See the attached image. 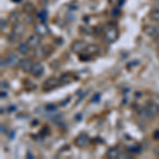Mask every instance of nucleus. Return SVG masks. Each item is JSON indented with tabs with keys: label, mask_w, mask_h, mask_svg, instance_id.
<instances>
[{
	"label": "nucleus",
	"mask_w": 159,
	"mask_h": 159,
	"mask_svg": "<svg viewBox=\"0 0 159 159\" xmlns=\"http://www.w3.org/2000/svg\"><path fill=\"white\" fill-rule=\"evenodd\" d=\"M119 37V31H118L115 27H110L106 30L104 35V39L106 43H115Z\"/></svg>",
	"instance_id": "f257e3e1"
},
{
	"label": "nucleus",
	"mask_w": 159,
	"mask_h": 159,
	"mask_svg": "<svg viewBox=\"0 0 159 159\" xmlns=\"http://www.w3.org/2000/svg\"><path fill=\"white\" fill-rule=\"evenodd\" d=\"M61 81L58 79L54 78V76H51V78L47 79L43 84V89L45 91H50L52 89H55L60 86Z\"/></svg>",
	"instance_id": "f03ea898"
},
{
	"label": "nucleus",
	"mask_w": 159,
	"mask_h": 159,
	"mask_svg": "<svg viewBox=\"0 0 159 159\" xmlns=\"http://www.w3.org/2000/svg\"><path fill=\"white\" fill-rule=\"evenodd\" d=\"M87 48V43L84 40H75L71 45V50L74 53H83Z\"/></svg>",
	"instance_id": "7ed1b4c3"
},
{
	"label": "nucleus",
	"mask_w": 159,
	"mask_h": 159,
	"mask_svg": "<svg viewBox=\"0 0 159 159\" xmlns=\"http://www.w3.org/2000/svg\"><path fill=\"white\" fill-rule=\"evenodd\" d=\"M74 143H75L76 147H79V148H85L89 143V137L85 133L80 134L78 137L75 138V140H74Z\"/></svg>",
	"instance_id": "20e7f679"
},
{
	"label": "nucleus",
	"mask_w": 159,
	"mask_h": 159,
	"mask_svg": "<svg viewBox=\"0 0 159 159\" xmlns=\"http://www.w3.org/2000/svg\"><path fill=\"white\" fill-rule=\"evenodd\" d=\"M34 31L36 34H38L39 36H46V35L49 34V28L47 27L45 24L40 22V24H36L34 25Z\"/></svg>",
	"instance_id": "39448f33"
},
{
	"label": "nucleus",
	"mask_w": 159,
	"mask_h": 159,
	"mask_svg": "<svg viewBox=\"0 0 159 159\" xmlns=\"http://www.w3.org/2000/svg\"><path fill=\"white\" fill-rule=\"evenodd\" d=\"M7 61L10 66L12 67H16L20 64V58L19 56L14 52H9L7 53Z\"/></svg>",
	"instance_id": "423d86ee"
},
{
	"label": "nucleus",
	"mask_w": 159,
	"mask_h": 159,
	"mask_svg": "<svg viewBox=\"0 0 159 159\" xmlns=\"http://www.w3.org/2000/svg\"><path fill=\"white\" fill-rule=\"evenodd\" d=\"M28 45L31 49H36L38 46L40 45V38H39V35L38 34H32L30 35L29 38L27 40Z\"/></svg>",
	"instance_id": "0eeeda50"
},
{
	"label": "nucleus",
	"mask_w": 159,
	"mask_h": 159,
	"mask_svg": "<svg viewBox=\"0 0 159 159\" xmlns=\"http://www.w3.org/2000/svg\"><path fill=\"white\" fill-rule=\"evenodd\" d=\"M43 71H45V68H43V66L40 63L33 64L32 69H31V73H32L33 76H35V78H40L43 74Z\"/></svg>",
	"instance_id": "6e6552de"
},
{
	"label": "nucleus",
	"mask_w": 159,
	"mask_h": 159,
	"mask_svg": "<svg viewBox=\"0 0 159 159\" xmlns=\"http://www.w3.org/2000/svg\"><path fill=\"white\" fill-rule=\"evenodd\" d=\"M19 66H20V68H21V70L25 71V72H31L33 64L30 58H24V60L20 61Z\"/></svg>",
	"instance_id": "1a4fd4ad"
},
{
	"label": "nucleus",
	"mask_w": 159,
	"mask_h": 159,
	"mask_svg": "<svg viewBox=\"0 0 159 159\" xmlns=\"http://www.w3.org/2000/svg\"><path fill=\"white\" fill-rule=\"evenodd\" d=\"M144 32H145V34L151 37H156L159 35V29L154 27V25H147V27L144 28Z\"/></svg>",
	"instance_id": "9d476101"
},
{
	"label": "nucleus",
	"mask_w": 159,
	"mask_h": 159,
	"mask_svg": "<svg viewBox=\"0 0 159 159\" xmlns=\"http://www.w3.org/2000/svg\"><path fill=\"white\" fill-rule=\"evenodd\" d=\"M147 109L150 112L151 117H154L159 114V105H157L156 103H148L147 105Z\"/></svg>",
	"instance_id": "9b49d317"
},
{
	"label": "nucleus",
	"mask_w": 159,
	"mask_h": 159,
	"mask_svg": "<svg viewBox=\"0 0 159 159\" xmlns=\"http://www.w3.org/2000/svg\"><path fill=\"white\" fill-rule=\"evenodd\" d=\"M73 80H74L73 74L70 72H66V73L61 74L60 78L61 83H63V84H70L71 82H73Z\"/></svg>",
	"instance_id": "f8f14e48"
},
{
	"label": "nucleus",
	"mask_w": 159,
	"mask_h": 159,
	"mask_svg": "<svg viewBox=\"0 0 159 159\" xmlns=\"http://www.w3.org/2000/svg\"><path fill=\"white\" fill-rule=\"evenodd\" d=\"M30 49L31 48L29 47L28 43H20L18 45V47H17V51H18V53L21 55H27L28 53H29Z\"/></svg>",
	"instance_id": "ddd939ff"
},
{
	"label": "nucleus",
	"mask_w": 159,
	"mask_h": 159,
	"mask_svg": "<svg viewBox=\"0 0 159 159\" xmlns=\"http://www.w3.org/2000/svg\"><path fill=\"white\" fill-rule=\"evenodd\" d=\"M107 157L109 159H116L120 156V151L118 148H110L108 151H107Z\"/></svg>",
	"instance_id": "4468645a"
},
{
	"label": "nucleus",
	"mask_w": 159,
	"mask_h": 159,
	"mask_svg": "<svg viewBox=\"0 0 159 159\" xmlns=\"http://www.w3.org/2000/svg\"><path fill=\"white\" fill-rule=\"evenodd\" d=\"M85 52L87 54L92 55V54H97L99 52V46L94 45V43H90V45H87V48L85 50Z\"/></svg>",
	"instance_id": "2eb2a0df"
},
{
	"label": "nucleus",
	"mask_w": 159,
	"mask_h": 159,
	"mask_svg": "<svg viewBox=\"0 0 159 159\" xmlns=\"http://www.w3.org/2000/svg\"><path fill=\"white\" fill-rule=\"evenodd\" d=\"M19 17H20V15L18 14V12H17V11H14V12H12L11 14H10V16H9V21L15 25V24H17V22H18Z\"/></svg>",
	"instance_id": "dca6fc26"
},
{
	"label": "nucleus",
	"mask_w": 159,
	"mask_h": 159,
	"mask_svg": "<svg viewBox=\"0 0 159 159\" xmlns=\"http://www.w3.org/2000/svg\"><path fill=\"white\" fill-rule=\"evenodd\" d=\"M13 32L17 33V34L21 35L22 33L25 32V25L21 24V22H17V24L14 25V29H13Z\"/></svg>",
	"instance_id": "f3484780"
},
{
	"label": "nucleus",
	"mask_w": 159,
	"mask_h": 159,
	"mask_svg": "<svg viewBox=\"0 0 159 159\" xmlns=\"http://www.w3.org/2000/svg\"><path fill=\"white\" fill-rule=\"evenodd\" d=\"M150 17L153 21H159V9H154L150 13Z\"/></svg>",
	"instance_id": "a211bd4d"
},
{
	"label": "nucleus",
	"mask_w": 159,
	"mask_h": 159,
	"mask_svg": "<svg viewBox=\"0 0 159 159\" xmlns=\"http://www.w3.org/2000/svg\"><path fill=\"white\" fill-rule=\"evenodd\" d=\"M138 114H139V116L141 118H143V119H148V118H152L150 115V112L148 111L147 107H143V108H141L139 111H138Z\"/></svg>",
	"instance_id": "6ab92c4d"
},
{
	"label": "nucleus",
	"mask_w": 159,
	"mask_h": 159,
	"mask_svg": "<svg viewBox=\"0 0 159 159\" xmlns=\"http://www.w3.org/2000/svg\"><path fill=\"white\" fill-rule=\"evenodd\" d=\"M20 36H21V35L17 34V33H15V32H12L11 34L9 35V40H10V42H13V43L17 42V40L20 38Z\"/></svg>",
	"instance_id": "aec40b11"
},
{
	"label": "nucleus",
	"mask_w": 159,
	"mask_h": 159,
	"mask_svg": "<svg viewBox=\"0 0 159 159\" xmlns=\"http://www.w3.org/2000/svg\"><path fill=\"white\" fill-rule=\"evenodd\" d=\"M34 10V6H33L32 3H30V2H28V3H25V7H24V11L25 12H27L28 14H30L31 12Z\"/></svg>",
	"instance_id": "412c9836"
},
{
	"label": "nucleus",
	"mask_w": 159,
	"mask_h": 159,
	"mask_svg": "<svg viewBox=\"0 0 159 159\" xmlns=\"http://www.w3.org/2000/svg\"><path fill=\"white\" fill-rule=\"evenodd\" d=\"M34 55H35V57H43V56H45V53H43V48H36Z\"/></svg>",
	"instance_id": "4be33fe9"
},
{
	"label": "nucleus",
	"mask_w": 159,
	"mask_h": 159,
	"mask_svg": "<svg viewBox=\"0 0 159 159\" xmlns=\"http://www.w3.org/2000/svg\"><path fill=\"white\" fill-rule=\"evenodd\" d=\"M47 17H48V15H47V12L46 11H42L40 13H38V18L42 20V21L47 20Z\"/></svg>",
	"instance_id": "5701e85b"
},
{
	"label": "nucleus",
	"mask_w": 159,
	"mask_h": 159,
	"mask_svg": "<svg viewBox=\"0 0 159 159\" xmlns=\"http://www.w3.org/2000/svg\"><path fill=\"white\" fill-rule=\"evenodd\" d=\"M45 108L47 111H54V110H56V105L55 104H47L45 106Z\"/></svg>",
	"instance_id": "b1692460"
},
{
	"label": "nucleus",
	"mask_w": 159,
	"mask_h": 159,
	"mask_svg": "<svg viewBox=\"0 0 159 159\" xmlns=\"http://www.w3.org/2000/svg\"><path fill=\"white\" fill-rule=\"evenodd\" d=\"M43 53H45V56L49 55L51 52H52V48L50 47V46H46V47H43Z\"/></svg>",
	"instance_id": "393cba45"
},
{
	"label": "nucleus",
	"mask_w": 159,
	"mask_h": 159,
	"mask_svg": "<svg viewBox=\"0 0 159 159\" xmlns=\"http://www.w3.org/2000/svg\"><path fill=\"white\" fill-rule=\"evenodd\" d=\"M129 152L132 153H139L140 152V148L138 145H135V147H130L129 148Z\"/></svg>",
	"instance_id": "a878e982"
},
{
	"label": "nucleus",
	"mask_w": 159,
	"mask_h": 159,
	"mask_svg": "<svg viewBox=\"0 0 159 159\" xmlns=\"http://www.w3.org/2000/svg\"><path fill=\"white\" fill-rule=\"evenodd\" d=\"M112 16H119L120 15V9L119 7H115L114 10H112Z\"/></svg>",
	"instance_id": "bb28decb"
},
{
	"label": "nucleus",
	"mask_w": 159,
	"mask_h": 159,
	"mask_svg": "<svg viewBox=\"0 0 159 159\" xmlns=\"http://www.w3.org/2000/svg\"><path fill=\"white\" fill-rule=\"evenodd\" d=\"M3 88L4 89L9 88V84H7V81H1V89L2 90H3Z\"/></svg>",
	"instance_id": "cd10ccee"
},
{
	"label": "nucleus",
	"mask_w": 159,
	"mask_h": 159,
	"mask_svg": "<svg viewBox=\"0 0 159 159\" xmlns=\"http://www.w3.org/2000/svg\"><path fill=\"white\" fill-rule=\"evenodd\" d=\"M100 101V94L99 93H97L96 96L92 98V100H91V102L92 103H94V102H99Z\"/></svg>",
	"instance_id": "c85d7f7f"
},
{
	"label": "nucleus",
	"mask_w": 159,
	"mask_h": 159,
	"mask_svg": "<svg viewBox=\"0 0 159 159\" xmlns=\"http://www.w3.org/2000/svg\"><path fill=\"white\" fill-rule=\"evenodd\" d=\"M0 127H1V134H7V126L4 124H1L0 125Z\"/></svg>",
	"instance_id": "c756f323"
},
{
	"label": "nucleus",
	"mask_w": 159,
	"mask_h": 159,
	"mask_svg": "<svg viewBox=\"0 0 159 159\" xmlns=\"http://www.w3.org/2000/svg\"><path fill=\"white\" fill-rule=\"evenodd\" d=\"M7 27V21L4 19H1V31H3Z\"/></svg>",
	"instance_id": "7c9ffc66"
},
{
	"label": "nucleus",
	"mask_w": 159,
	"mask_h": 159,
	"mask_svg": "<svg viewBox=\"0 0 159 159\" xmlns=\"http://www.w3.org/2000/svg\"><path fill=\"white\" fill-rule=\"evenodd\" d=\"M154 138H155V139H159V130H156V132L154 133Z\"/></svg>",
	"instance_id": "2f4dec72"
},
{
	"label": "nucleus",
	"mask_w": 159,
	"mask_h": 159,
	"mask_svg": "<svg viewBox=\"0 0 159 159\" xmlns=\"http://www.w3.org/2000/svg\"><path fill=\"white\" fill-rule=\"evenodd\" d=\"M6 67V61H4L3 60H1V68Z\"/></svg>",
	"instance_id": "473e14b6"
},
{
	"label": "nucleus",
	"mask_w": 159,
	"mask_h": 159,
	"mask_svg": "<svg viewBox=\"0 0 159 159\" xmlns=\"http://www.w3.org/2000/svg\"><path fill=\"white\" fill-rule=\"evenodd\" d=\"M7 96V93L6 92H3V90H2V92H1V98H3V97H6Z\"/></svg>",
	"instance_id": "72a5a7b5"
},
{
	"label": "nucleus",
	"mask_w": 159,
	"mask_h": 159,
	"mask_svg": "<svg viewBox=\"0 0 159 159\" xmlns=\"http://www.w3.org/2000/svg\"><path fill=\"white\" fill-rule=\"evenodd\" d=\"M116 1H117V0H109V2H111V3H115Z\"/></svg>",
	"instance_id": "f704fd0d"
},
{
	"label": "nucleus",
	"mask_w": 159,
	"mask_h": 159,
	"mask_svg": "<svg viewBox=\"0 0 159 159\" xmlns=\"http://www.w3.org/2000/svg\"><path fill=\"white\" fill-rule=\"evenodd\" d=\"M157 48H158V51H159V45H158V47H157Z\"/></svg>",
	"instance_id": "c9c22d12"
}]
</instances>
